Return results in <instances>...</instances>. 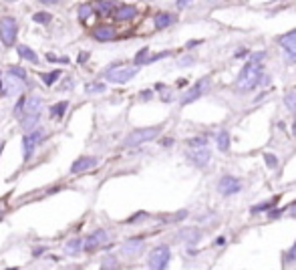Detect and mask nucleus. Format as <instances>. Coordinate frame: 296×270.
<instances>
[{"label": "nucleus", "instance_id": "nucleus-1", "mask_svg": "<svg viewBox=\"0 0 296 270\" xmlns=\"http://www.w3.org/2000/svg\"><path fill=\"white\" fill-rule=\"evenodd\" d=\"M260 81H262V67L248 61V63L242 67L236 85H238L240 91H250V89H254L256 85H260Z\"/></svg>", "mask_w": 296, "mask_h": 270}, {"label": "nucleus", "instance_id": "nucleus-2", "mask_svg": "<svg viewBox=\"0 0 296 270\" xmlns=\"http://www.w3.org/2000/svg\"><path fill=\"white\" fill-rule=\"evenodd\" d=\"M160 133H162V127H160V125H156V127H139V129H133V131L127 135V138H125L123 146H125V148H137V146H141V144H147V142L156 140Z\"/></svg>", "mask_w": 296, "mask_h": 270}, {"label": "nucleus", "instance_id": "nucleus-3", "mask_svg": "<svg viewBox=\"0 0 296 270\" xmlns=\"http://www.w3.org/2000/svg\"><path fill=\"white\" fill-rule=\"evenodd\" d=\"M137 71H139V67H125V65L115 63V65H111V67L105 71V79H107L109 83H119V85H123V83H129V81L137 75Z\"/></svg>", "mask_w": 296, "mask_h": 270}, {"label": "nucleus", "instance_id": "nucleus-4", "mask_svg": "<svg viewBox=\"0 0 296 270\" xmlns=\"http://www.w3.org/2000/svg\"><path fill=\"white\" fill-rule=\"evenodd\" d=\"M170 258H172L170 246L160 244L150 252V256H147V266H150V270H166L170 264Z\"/></svg>", "mask_w": 296, "mask_h": 270}, {"label": "nucleus", "instance_id": "nucleus-5", "mask_svg": "<svg viewBox=\"0 0 296 270\" xmlns=\"http://www.w3.org/2000/svg\"><path fill=\"white\" fill-rule=\"evenodd\" d=\"M19 35V25L17 19L13 17H3L0 19V41H3L5 47H13Z\"/></svg>", "mask_w": 296, "mask_h": 270}, {"label": "nucleus", "instance_id": "nucleus-6", "mask_svg": "<svg viewBox=\"0 0 296 270\" xmlns=\"http://www.w3.org/2000/svg\"><path fill=\"white\" fill-rule=\"evenodd\" d=\"M45 142V131L43 129H37L33 133H25V138H23V160L25 162H31L33 156H35V150L39 144Z\"/></svg>", "mask_w": 296, "mask_h": 270}, {"label": "nucleus", "instance_id": "nucleus-7", "mask_svg": "<svg viewBox=\"0 0 296 270\" xmlns=\"http://www.w3.org/2000/svg\"><path fill=\"white\" fill-rule=\"evenodd\" d=\"M208 85H210V79L208 77H204V79H200L192 89H188L184 95H182V99H180V103L182 105H190V103H194V101H198L202 95H204V91L208 89Z\"/></svg>", "mask_w": 296, "mask_h": 270}, {"label": "nucleus", "instance_id": "nucleus-8", "mask_svg": "<svg viewBox=\"0 0 296 270\" xmlns=\"http://www.w3.org/2000/svg\"><path fill=\"white\" fill-rule=\"evenodd\" d=\"M278 43H280V47L286 53V61L288 63H296V31H290V33L282 35L278 39Z\"/></svg>", "mask_w": 296, "mask_h": 270}, {"label": "nucleus", "instance_id": "nucleus-9", "mask_svg": "<svg viewBox=\"0 0 296 270\" xmlns=\"http://www.w3.org/2000/svg\"><path fill=\"white\" fill-rule=\"evenodd\" d=\"M242 190V182L238 180V178H234V176H224L220 182H218V192L222 194V196H234V194H238Z\"/></svg>", "mask_w": 296, "mask_h": 270}, {"label": "nucleus", "instance_id": "nucleus-10", "mask_svg": "<svg viewBox=\"0 0 296 270\" xmlns=\"http://www.w3.org/2000/svg\"><path fill=\"white\" fill-rule=\"evenodd\" d=\"M107 240H109V232L103 230V228H97L95 232H91V234L85 238V252H93V250H97V248L103 246Z\"/></svg>", "mask_w": 296, "mask_h": 270}, {"label": "nucleus", "instance_id": "nucleus-11", "mask_svg": "<svg viewBox=\"0 0 296 270\" xmlns=\"http://www.w3.org/2000/svg\"><path fill=\"white\" fill-rule=\"evenodd\" d=\"M143 248H145V240H143V238H139V236H135V238H127V240L121 244V254L127 256V258H133V256L141 254Z\"/></svg>", "mask_w": 296, "mask_h": 270}, {"label": "nucleus", "instance_id": "nucleus-12", "mask_svg": "<svg viewBox=\"0 0 296 270\" xmlns=\"http://www.w3.org/2000/svg\"><path fill=\"white\" fill-rule=\"evenodd\" d=\"M25 89V81H19V79H15V77H5V81H3V97H13V95H19L21 91Z\"/></svg>", "mask_w": 296, "mask_h": 270}, {"label": "nucleus", "instance_id": "nucleus-13", "mask_svg": "<svg viewBox=\"0 0 296 270\" xmlns=\"http://www.w3.org/2000/svg\"><path fill=\"white\" fill-rule=\"evenodd\" d=\"M115 37H117V31H115V27H111V25H99V27L93 29V39L99 41V43H109V41H113Z\"/></svg>", "mask_w": 296, "mask_h": 270}, {"label": "nucleus", "instance_id": "nucleus-14", "mask_svg": "<svg viewBox=\"0 0 296 270\" xmlns=\"http://www.w3.org/2000/svg\"><path fill=\"white\" fill-rule=\"evenodd\" d=\"M97 164H99V160H97V158H93V156H81L77 162H73V166H71V174H81V172H87V170L95 168Z\"/></svg>", "mask_w": 296, "mask_h": 270}, {"label": "nucleus", "instance_id": "nucleus-15", "mask_svg": "<svg viewBox=\"0 0 296 270\" xmlns=\"http://www.w3.org/2000/svg\"><path fill=\"white\" fill-rule=\"evenodd\" d=\"M210 158H212V154H210V150H192L190 154H188V160L194 164V166H198V168H206L208 166V162H210Z\"/></svg>", "mask_w": 296, "mask_h": 270}, {"label": "nucleus", "instance_id": "nucleus-16", "mask_svg": "<svg viewBox=\"0 0 296 270\" xmlns=\"http://www.w3.org/2000/svg\"><path fill=\"white\" fill-rule=\"evenodd\" d=\"M41 111H43V97L29 95L25 101V115H41Z\"/></svg>", "mask_w": 296, "mask_h": 270}, {"label": "nucleus", "instance_id": "nucleus-17", "mask_svg": "<svg viewBox=\"0 0 296 270\" xmlns=\"http://www.w3.org/2000/svg\"><path fill=\"white\" fill-rule=\"evenodd\" d=\"M85 250V240L81 238V236H73L71 240H67V244H65V254L67 256H77V254H81Z\"/></svg>", "mask_w": 296, "mask_h": 270}, {"label": "nucleus", "instance_id": "nucleus-18", "mask_svg": "<svg viewBox=\"0 0 296 270\" xmlns=\"http://www.w3.org/2000/svg\"><path fill=\"white\" fill-rule=\"evenodd\" d=\"M113 15H115V19H117L119 23H123V21L135 19V17H137V9H135L133 5H123V7H117Z\"/></svg>", "mask_w": 296, "mask_h": 270}, {"label": "nucleus", "instance_id": "nucleus-19", "mask_svg": "<svg viewBox=\"0 0 296 270\" xmlns=\"http://www.w3.org/2000/svg\"><path fill=\"white\" fill-rule=\"evenodd\" d=\"M17 53H19V57H21V59L29 61L31 65H39V61H41V59H39V55H37L31 47H27V45H19V47H17Z\"/></svg>", "mask_w": 296, "mask_h": 270}, {"label": "nucleus", "instance_id": "nucleus-20", "mask_svg": "<svg viewBox=\"0 0 296 270\" xmlns=\"http://www.w3.org/2000/svg\"><path fill=\"white\" fill-rule=\"evenodd\" d=\"M180 240L182 242H188V244H196L200 238H202V232L198 230V228H184L180 234Z\"/></svg>", "mask_w": 296, "mask_h": 270}, {"label": "nucleus", "instance_id": "nucleus-21", "mask_svg": "<svg viewBox=\"0 0 296 270\" xmlns=\"http://www.w3.org/2000/svg\"><path fill=\"white\" fill-rule=\"evenodd\" d=\"M39 119H41V115H25L23 119H21V127H23V131L25 133H33V131H37L39 127Z\"/></svg>", "mask_w": 296, "mask_h": 270}, {"label": "nucleus", "instance_id": "nucleus-22", "mask_svg": "<svg viewBox=\"0 0 296 270\" xmlns=\"http://www.w3.org/2000/svg\"><path fill=\"white\" fill-rule=\"evenodd\" d=\"M174 21H176L174 15H170V13H158L156 19H154V25H156V29H168Z\"/></svg>", "mask_w": 296, "mask_h": 270}, {"label": "nucleus", "instance_id": "nucleus-23", "mask_svg": "<svg viewBox=\"0 0 296 270\" xmlns=\"http://www.w3.org/2000/svg\"><path fill=\"white\" fill-rule=\"evenodd\" d=\"M216 146L220 152H228L230 150V133L228 131H220L216 135Z\"/></svg>", "mask_w": 296, "mask_h": 270}, {"label": "nucleus", "instance_id": "nucleus-24", "mask_svg": "<svg viewBox=\"0 0 296 270\" xmlns=\"http://www.w3.org/2000/svg\"><path fill=\"white\" fill-rule=\"evenodd\" d=\"M61 77H63V71H51V73H43V75H41V81H43L45 85L51 87V85H55Z\"/></svg>", "mask_w": 296, "mask_h": 270}, {"label": "nucleus", "instance_id": "nucleus-25", "mask_svg": "<svg viewBox=\"0 0 296 270\" xmlns=\"http://www.w3.org/2000/svg\"><path fill=\"white\" fill-rule=\"evenodd\" d=\"M67 107H69V101L55 103V105L51 107V117H55V119H61V117L67 113Z\"/></svg>", "mask_w": 296, "mask_h": 270}, {"label": "nucleus", "instance_id": "nucleus-26", "mask_svg": "<svg viewBox=\"0 0 296 270\" xmlns=\"http://www.w3.org/2000/svg\"><path fill=\"white\" fill-rule=\"evenodd\" d=\"M93 11H95V7H91V5H81L79 11H77L79 21H81V23H87V19L93 15Z\"/></svg>", "mask_w": 296, "mask_h": 270}, {"label": "nucleus", "instance_id": "nucleus-27", "mask_svg": "<svg viewBox=\"0 0 296 270\" xmlns=\"http://www.w3.org/2000/svg\"><path fill=\"white\" fill-rule=\"evenodd\" d=\"M7 75L9 77H15V79H19V81H25L27 83V71L23 69V67H9V71H7Z\"/></svg>", "mask_w": 296, "mask_h": 270}, {"label": "nucleus", "instance_id": "nucleus-28", "mask_svg": "<svg viewBox=\"0 0 296 270\" xmlns=\"http://www.w3.org/2000/svg\"><path fill=\"white\" fill-rule=\"evenodd\" d=\"M99 270H119V262H117V258H115V256H105V258H103V264H101Z\"/></svg>", "mask_w": 296, "mask_h": 270}, {"label": "nucleus", "instance_id": "nucleus-29", "mask_svg": "<svg viewBox=\"0 0 296 270\" xmlns=\"http://www.w3.org/2000/svg\"><path fill=\"white\" fill-rule=\"evenodd\" d=\"M284 103H286V107L290 111H296V89H292V91H288L284 95Z\"/></svg>", "mask_w": 296, "mask_h": 270}, {"label": "nucleus", "instance_id": "nucleus-30", "mask_svg": "<svg viewBox=\"0 0 296 270\" xmlns=\"http://www.w3.org/2000/svg\"><path fill=\"white\" fill-rule=\"evenodd\" d=\"M51 13H45V11H41V13H35L33 15V21L35 23H39V25H49L51 23Z\"/></svg>", "mask_w": 296, "mask_h": 270}, {"label": "nucleus", "instance_id": "nucleus-31", "mask_svg": "<svg viewBox=\"0 0 296 270\" xmlns=\"http://www.w3.org/2000/svg\"><path fill=\"white\" fill-rule=\"evenodd\" d=\"M188 144H190V146H192V148H194V150H204V148H206V144H208V142H206V140H204V138H192V140H190V142H188Z\"/></svg>", "mask_w": 296, "mask_h": 270}, {"label": "nucleus", "instance_id": "nucleus-32", "mask_svg": "<svg viewBox=\"0 0 296 270\" xmlns=\"http://www.w3.org/2000/svg\"><path fill=\"white\" fill-rule=\"evenodd\" d=\"M113 9H115L113 3H97V5H95V11H99V13H109V11H113Z\"/></svg>", "mask_w": 296, "mask_h": 270}, {"label": "nucleus", "instance_id": "nucleus-33", "mask_svg": "<svg viewBox=\"0 0 296 270\" xmlns=\"http://www.w3.org/2000/svg\"><path fill=\"white\" fill-rule=\"evenodd\" d=\"M85 89H87V93H103L105 91V85L103 83H93V85H87Z\"/></svg>", "mask_w": 296, "mask_h": 270}, {"label": "nucleus", "instance_id": "nucleus-34", "mask_svg": "<svg viewBox=\"0 0 296 270\" xmlns=\"http://www.w3.org/2000/svg\"><path fill=\"white\" fill-rule=\"evenodd\" d=\"M264 59H266V53H264V51H262V53H254V55H250V63H256V65H260Z\"/></svg>", "mask_w": 296, "mask_h": 270}, {"label": "nucleus", "instance_id": "nucleus-35", "mask_svg": "<svg viewBox=\"0 0 296 270\" xmlns=\"http://www.w3.org/2000/svg\"><path fill=\"white\" fill-rule=\"evenodd\" d=\"M274 206V202H266V204H260V206H254L252 208V212L256 214V212H264V210H270Z\"/></svg>", "mask_w": 296, "mask_h": 270}, {"label": "nucleus", "instance_id": "nucleus-36", "mask_svg": "<svg viewBox=\"0 0 296 270\" xmlns=\"http://www.w3.org/2000/svg\"><path fill=\"white\" fill-rule=\"evenodd\" d=\"M286 262H296V242H294V246L288 250V254H286Z\"/></svg>", "mask_w": 296, "mask_h": 270}, {"label": "nucleus", "instance_id": "nucleus-37", "mask_svg": "<svg viewBox=\"0 0 296 270\" xmlns=\"http://www.w3.org/2000/svg\"><path fill=\"white\" fill-rule=\"evenodd\" d=\"M196 61H194V57H184V59H180L178 61V65L180 67H190V65H194Z\"/></svg>", "mask_w": 296, "mask_h": 270}, {"label": "nucleus", "instance_id": "nucleus-38", "mask_svg": "<svg viewBox=\"0 0 296 270\" xmlns=\"http://www.w3.org/2000/svg\"><path fill=\"white\" fill-rule=\"evenodd\" d=\"M264 160H266V164H268L270 168H276V166H278V160H276L272 154H266V156H264Z\"/></svg>", "mask_w": 296, "mask_h": 270}, {"label": "nucleus", "instance_id": "nucleus-39", "mask_svg": "<svg viewBox=\"0 0 296 270\" xmlns=\"http://www.w3.org/2000/svg\"><path fill=\"white\" fill-rule=\"evenodd\" d=\"M25 101H27V99H21V101L17 103V107H15V115H21V113L25 111Z\"/></svg>", "mask_w": 296, "mask_h": 270}, {"label": "nucleus", "instance_id": "nucleus-40", "mask_svg": "<svg viewBox=\"0 0 296 270\" xmlns=\"http://www.w3.org/2000/svg\"><path fill=\"white\" fill-rule=\"evenodd\" d=\"M280 216H282V210H270V212H268V218H270V220H276V218H280Z\"/></svg>", "mask_w": 296, "mask_h": 270}, {"label": "nucleus", "instance_id": "nucleus-41", "mask_svg": "<svg viewBox=\"0 0 296 270\" xmlns=\"http://www.w3.org/2000/svg\"><path fill=\"white\" fill-rule=\"evenodd\" d=\"M139 97H141V99H143V101H150V99H152V97H154V93H152V91H150V89H145V91H143V93H141V95H139Z\"/></svg>", "mask_w": 296, "mask_h": 270}, {"label": "nucleus", "instance_id": "nucleus-42", "mask_svg": "<svg viewBox=\"0 0 296 270\" xmlns=\"http://www.w3.org/2000/svg\"><path fill=\"white\" fill-rule=\"evenodd\" d=\"M162 146H164V148H172V146H174V140H172V138H168V140H164V142H162Z\"/></svg>", "mask_w": 296, "mask_h": 270}, {"label": "nucleus", "instance_id": "nucleus-43", "mask_svg": "<svg viewBox=\"0 0 296 270\" xmlns=\"http://www.w3.org/2000/svg\"><path fill=\"white\" fill-rule=\"evenodd\" d=\"M43 252H47V248H43V246H39V248H35V252H33V254H35V256H41Z\"/></svg>", "mask_w": 296, "mask_h": 270}, {"label": "nucleus", "instance_id": "nucleus-44", "mask_svg": "<svg viewBox=\"0 0 296 270\" xmlns=\"http://www.w3.org/2000/svg\"><path fill=\"white\" fill-rule=\"evenodd\" d=\"M176 7H178V9H186V7H190V3H186V0H180Z\"/></svg>", "mask_w": 296, "mask_h": 270}, {"label": "nucleus", "instance_id": "nucleus-45", "mask_svg": "<svg viewBox=\"0 0 296 270\" xmlns=\"http://www.w3.org/2000/svg\"><path fill=\"white\" fill-rule=\"evenodd\" d=\"M59 63H63V65H69V63H71V59H69V57H59Z\"/></svg>", "mask_w": 296, "mask_h": 270}, {"label": "nucleus", "instance_id": "nucleus-46", "mask_svg": "<svg viewBox=\"0 0 296 270\" xmlns=\"http://www.w3.org/2000/svg\"><path fill=\"white\" fill-rule=\"evenodd\" d=\"M87 57H89L87 53H81V55H79V63H85V61H87Z\"/></svg>", "mask_w": 296, "mask_h": 270}, {"label": "nucleus", "instance_id": "nucleus-47", "mask_svg": "<svg viewBox=\"0 0 296 270\" xmlns=\"http://www.w3.org/2000/svg\"><path fill=\"white\" fill-rule=\"evenodd\" d=\"M200 43H202V41H190V43H188V47H198Z\"/></svg>", "mask_w": 296, "mask_h": 270}, {"label": "nucleus", "instance_id": "nucleus-48", "mask_svg": "<svg viewBox=\"0 0 296 270\" xmlns=\"http://www.w3.org/2000/svg\"><path fill=\"white\" fill-rule=\"evenodd\" d=\"M292 133L296 135V121H294V125H292Z\"/></svg>", "mask_w": 296, "mask_h": 270}, {"label": "nucleus", "instance_id": "nucleus-49", "mask_svg": "<svg viewBox=\"0 0 296 270\" xmlns=\"http://www.w3.org/2000/svg\"><path fill=\"white\" fill-rule=\"evenodd\" d=\"M0 218H3V208H0Z\"/></svg>", "mask_w": 296, "mask_h": 270}]
</instances>
